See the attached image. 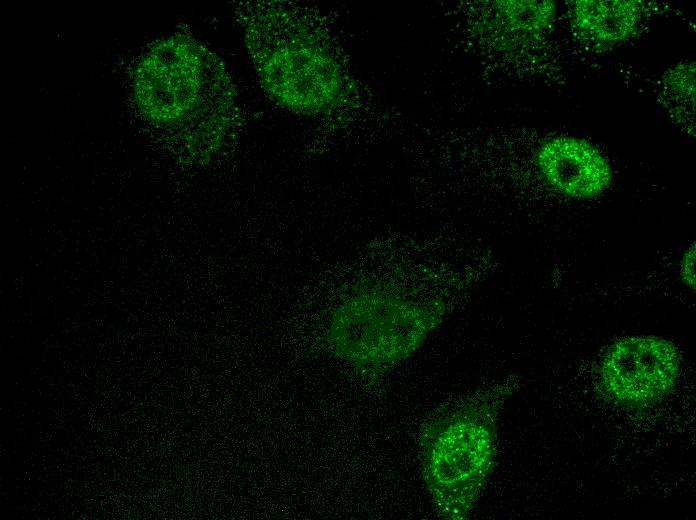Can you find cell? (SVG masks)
<instances>
[{
	"label": "cell",
	"instance_id": "1",
	"mask_svg": "<svg viewBox=\"0 0 696 520\" xmlns=\"http://www.w3.org/2000/svg\"><path fill=\"white\" fill-rule=\"evenodd\" d=\"M245 36L264 88L280 105L314 113L341 100L338 62L295 12L262 8L247 21Z\"/></svg>",
	"mask_w": 696,
	"mask_h": 520
},
{
	"label": "cell",
	"instance_id": "2",
	"mask_svg": "<svg viewBox=\"0 0 696 520\" xmlns=\"http://www.w3.org/2000/svg\"><path fill=\"white\" fill-rule=\"evenodd\" d=\"M496 419L493 403L475 399L421 426L422 476L441 517L461 520L472 510L494 466Z\"/></svg>",
	"mask_w": 696,
	"mask_h": 520
},
{
	"label": "cell",
	"instance_id": "3",
	"mask_svg": "<svg viewBox=\"0 0 696 520\" xmlns=\"http://www.w3.org/2000/svg\"><path fill=\"white\" fill-rule=\"evenodd\" d=\"M442 301L422 302L385 291L344 301L331 318L334 352L366 372H379L417 351L442 321Z\"/></svg>",
	"mask_w": 696,
	"mask_h": 520
},
{
	"label": "cell",
	"instance_id": "4",
	"mask_svg": "<svg viewBox=\"0 0 696 520\" xmlns=\"http://www.w3.org/2000/svg\"><path fill=\"white\" fill-rule=\"evenodd\" d=\"M229 81L219 62L184 35L155 44L139 63L134 95L140 111L158 124L201 119L208 105H231Z\"/></svg>",
	"mask_w": 696,
	"mask_h": 520
},
{
	"label": "cell",
	"instance_id": "5",
	"mask_svg": "<svg viewBox=\"0 0 696 520\" xmlns=\"http://www.w3.org/2000/svg\"><path fill=\"white\" fill-rule=\"evenodd\" d=\"M681 367L675 344L654 335L621 338L599 366V386L613 402L630 409L650 407L674 388Z\"/></svg>",
	"mask_w": 696,
	"mask_h": 520
},
{
	"label": "cell",
	"instance_id": "6",
	"mask_svg": "<svg viewBox=\"0 0 696 520\" xmlns=\"http://www.w3.org/2000/svg\"><path fill=\"white\" fill-rule=\"evenodd\" d=\"M536 162L545 181L568 196L594 197L611 181L608 161L580 138L558 136L545 141L537 151Z\"/></svg>",
	"mask_w": 696,
	"mask_h": 520
},
{
	"label": "cell",
	"instance_id": "7",
	"mask_svg": "<svg viewBox=\"0 0 696 520\" xmlns=\"http://www.w3.org/2000/svg\"><path fill=\"white\" fill-rule=\"evenodd\" d=\"M636 1L581 0L573 6L574 25L581 33L599 42H618L628 38L640 19Z\"/></svg>",
	"mask_w": 696,
	"mask_h": 520
},
{
	"label": "cell",
	"instance_id": "8",
	"mask_svg": "<svg viewBox=\"0 0 696 520\" xmlns=\"http://www.w3.org/2000/svg\"><path fill=\"white\" fill-rule=\"evenodd\" d=\"M493 6L511 31L539 33L550 26L555 16L552 1H497Z\"/></svg>",
	"mask_w": 696,
	"mask_h": 520
},
{
	"label": "cell",
	"instance_id": "9",
	"mask_svg": "<svg viewBox=\"0 0 696 520\" xmlns=\"http://www.w3.org/2000/svg\"><path fill=\"white\" fill-rule=\"evenodd\" d=\"M695 245H691L683 255L681 262L682 281L689 287H695Z\"/></svg>",
	"mask_w": 696,
	"mask_h": 520
}]
</instances>
